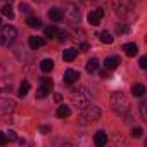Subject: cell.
<instances>
[{
  "label": "cell",
  "mask_w": 147,
  "mask_h": 147,
  "mask_svg": "<svg viewBox=\"0 0 147 147\" xmlns=\"http://www.w3.org/2000/svg\"><path fill=\"white\" fill-rule=\"evenodd\" d=\"M111 107H113V111L116 114L125 116L130 111V100H128V97L123 92H114L111 95Z\"/></svg>",
  "instance_id": "obj_1"
},
{
  "label": "cell",
  "mask_w": 147,
  "mask_h": 147,
  "mask_svg": "<svg viewBox=\"0 0 147 147\" xmlns=\"http://www.w3.org/2000/svg\"><path fill=\"white\" fill-rule=\"evenodd\" d=\"M71 100H73V104H75L76 107L83 109V107H87V106L92 102V95H90V92H88L85 87H80V88H75V90H73Z\"/></svg>",
  "instance_id": "obj_2"
},
{
  "label": "cell",
  "mask_w": 147,
  "mask_h": 147,
  "mask_svg": "<svg viewBox=\"0 0 147 147\" xmlns=\"http://www.w3.org/2000/svg\"><path fill=\"white\" fill-rule=\"evenodd\" d=\"M113 5H114V12L123 19H130L135 14L133 5H131V2H128V0H114Z\"/></svg>",
  "instance_id": "obj_3"
},
{
  "label": "cell",
  "mask_w": 147,
  "mask_h": 147,
  "mask_svg": "<svg viewBox=\"0 0 147 147\" xmlns=\"http://www.w3.org/2000/svg\"><path fill=\"white\" fill-rule=\"evenodd\" d=\"M100 109L97 107V106H87V107H83V113L80 114V123L82 125H90V123H94V121H97V119H100Z\"/></svg>",
  "instance_id": "obj_4"
},
{
  "label": "cell",
  "mask_w": 147,
  "mask_h": 147,
  "mask_svg": "<svg viewBox=\"0 0 147 147\" xmlns=\"http://www.w3.org/2000/svg\"><path fill=\"white\" fill-rule=\"evenodd\" d=\"M16 36H18V30L14 26H4V28H0V45L9 47L11 43H14Z\"/></svg>",
  "instance_id": "obj_5"
},
{
  "label": "cell",
  "mask_w": 147,
  "mask_h": 147,
  "mask_svg": "<svg viewBox=\"0 0 147 147\" xmlns=\"http://www.w3.org/2000/svg\"><path fill=\"white\" fill-rule=\"evenodd\" d=\"M62 14H64V18H67L71 23H78V19H80V9H78L76 5H73V4H67V5L64 7Z\"/></svg>",
  "instance_id": "obj_6"
},
{
  "label": "cell",
  "mask_w": 147,
  "mask_h": 147,
  "mask_svg": "<svg viewBox=\"0 0 147 147\" xmlns=\"http://www.w3.org/2000/svg\"><path fill=\"white\" fill-rule=\"evenodd\" d=\"M102 18H104V9H94V11H90L88 16H87V19H88V23H90L92 26H99L100 21H102Z\"/></svg>",
  "instance_id": "obj_7"
},
{
  "label": "cell",
  "mask_w": 147,
  "mask_h": 147,
  "mask_svg": "<svg viewBox=\"0 0 147 147\" xmlns=\"http://www.w3.org/2000/svg\"><path fill=\"white\" fill-rule=\"evenodd\" d=\"M16 109V102L12 99H0V114H11Z\"/></svg>",
  "instance_id": "obj_8"
},
{
  "label": "cell",
  "mask_w": 147,
  "mask_h": 147,
  "mask_svg": "<svg viewBox=\"0 0 147 147\" xmlns=\"http://www.w3.org/2000/svg\"><path fill=\"white\" fill-rule=\"evenodd\" d=\"M119 64H121V59H119L118 55H113V57H106V61H104V67H106L107 71H113V69H116Z\"/></svg>",
  "instance_id": "obj_9"
},
{
  "label": "cell",
  "mask_w": 147,
  "mask_h": 147,
  "mask_svg": "<svg viewBox=\"0 0 147 147\" xmlns=\"http://www.w3.org/2000/svg\"><path fill=\"white\" fill-rule=\"evenodd\" d=\"M78 78H80V73L78 71H75V69H67L66 73H64V83H67V85H71V83H75V82H78Z\"/></svg>",
  "instance_id": "obj_10"
},
{
  "label": "cell",
  "mask_w": 147,
  "mask_h": 147,
  "mask_svg": "<svg viewBox=\"0 0 147 147\" xmlns=\"http://www.w3.org/2000/svg\"><path fill=\"white\" fill-rule=\"evenodd\" d=\"M49 19H50V21H54V23H59V21H62V19H64L62 9H59V7H54V9H50V11H49Z\"/></svg>",
  "instance_id": "obj_11"
},
{
  "label": "cell",
  "mask_w": 147,
  "mask_h": 147,
  "mask_svg": "<svg viewBox=\"0 0 147 147\" xmlns=\"http://www.w3.org/2000/svg\"><path fill=\"white\" fill-rule=\"evenodd\" d=\"M28 43H30V47L33 50H36V49H40V47L45 45V38H42V36H30Z\"/></svg>",
  "instance_id": "obj_12"
},
{
  "label": "cell",
  "mask_w": 147,
  "mask_h": 147,
  "mask_svg": "<svg viewBox=\"0 0 147 147\" xmlns=\"http://www.w3.org/2000/svg\"><path fill=\"white\" fill-rule=\"evenodd\" d=\"M95 145H99V147H102V145H106V142H107V135H106V131L104 130H99L97 133H95Z\"/></svg>",
  "instance_id": "obj_13"
},
{
  "label": "cell",
  "mask_w": 147,
  "mask_h": 147,
  "mask_svg": "<svg viewBox=\"0 0 147 147\" xmlns=\"http://www.w3.org/2000/svg\"><path fill=\"white\" fill-rule=\"evenodd\" d=\"M76 54H78L76 49H66L64 54H62V59H64L66 62H71V61H75V59H76Z\"/></svg>",
  "instance_id": "obj_14"
},
{
  "label": "cell",
  "mask_w": 147,
  "mask_h": 147,
  "mask_svg": "<svg viewBox=\"0 0 147 147\" xmlns=\"http://www.w3.org/2000/svg\"><path fill=\"white\" fill-rule=\"evenodd\" d=\"M123 50H125V54H126L128 57H133V55H137L138 47H137L135 43H126V45H123Z\"/></svg>",
  "instance_id": "obj_15"
},
{
  "label": "cell",
  "mask_w": 147,
  "mask_h": 147,
  "mask_svg": "<svg viewBox=\"0 0 147 147\" xmlns=\"http://www.w3.org/2000/svg\"><path fill=\"white\" fill-rule=\"evenodd\" d=\"M52 67H54V61H52V59H43V61L40 62V69H42L43 73H50Z\"/></svg>",
  "instance_id": "obj_16"
},
{
  "label": "cell",
  "mask_w": 147,
  "mask_h": 147,
  "mask_svg": "<svg viewBox=\"0 0 147 147\" xmlns=\"http://www.w3.org/2000/svg\"><path fill=\"white\" fill-rule=\"evenodd\" d=\"M87 71L88 73H95L97 71V67H99V59H95V57H92V59H88V62H87Z\"/></svg>",
  "instance_id": "obj_17"
},
{
  "label": "cell",
  "mask_w": 147,
  "mask_h": 147,
  "mask_svg": "<svg viewBox=\"0 0 147 147\" xmlns=\"http://www.w3.org/2000/svg\"><path fill=\"white\" fill-rule=\"evenodd\" d=\"M30 88H31L30 82H26V80H24V82L21 83V87H19V92H18V95H19L21 99H23V97H26V95H28V92H30Z\"/></svg>",
  "instance_id": "obj_18"
},
{
  "label": "cell",
  "mask_w": 147,
  "mask_h": 147,
  "mask_svg": "<svg viewBox=\"0 0 147 147\" xmlns=\"http://www.w3.org/2000/svg\"><path fill=\"white\" fill-rule=\"evenodd\" d=\"M131 94H133L135 97H142V95L145 94V87H144L142 83H137V85L131 87Z\"/></svg>",
  "instance_id": "obj_19"
},
{
  "label": "cell",
  "mask_w": 147,
  "mask_h": 147,
  "mask_svg": "<svg viewBox=\"0 0 147 147\" xmlns=\"http://www.w3.org/2000/svg\"><path fill=\"white\" fill-rule=\"evenodd\" d=\"M67 116H71V109L67 107V106H59L57 107V118H67Z\"/></svg>",
  "instance_id": "obj_20"
},
{
  "label": "cell",
  "mask_w": 147,
  "mask_h": 147,
  "mask_svg": "<svg viewBox=\"0 0 147 147\" xmlns=\"http://www.w3.org/2000/svg\"><path fill=\"white\" fill-rule=\"evenodd\" d=\"M100 42L106 43V45H111V43L114 42V36H113L111 33H107V31H102V33H100Z\"/></svg>",
  "instance_id": "obj_21"
},
{
  "label": "cell",
  "mask_w": 147,
  "mask_h": 147,
  "mask_svg": "<svg viewBox=\"0 0 147 147\" xmlns=\"http://www.w3.org/2000/svg\"><path fill=\"white\" fill-rule=\"evenodd\" d=\"M26 24H28L30 28H40V26H42V21H40L38 18H28V19H26Z\"/></svg>",
  "instance_id": "obj_22"
},
{
  "label": "cell",
  "mask_w": 147,
  "mask_h": 147,
  "mask_svg": "<svg viewBox=\"0 0 147 147\" xmlns=\"http://www.w3.org/2000/svg\"><path fill=\"white\" fill-rule=\"evenodd\" d=\"M2 14H4L5 18H9V19H14V11H12V7H11L9 4L2 7Z\"/></svg>",
  "instance_id": "obj_23"
},
{
  "label": "cell",
  "mask_w": 147,
  "mask_h": 147,
  "mask_svg": "<svg viewBox=\"0 0 147 147\" xmlns=\"http://www.w3.org/2000/svg\"><path fill=\"white\" fill-rule=\"evenodd\" d=\"M49 92H50L49 88H45V87H42V85H40V87H38V90H36V99H45V97L49 95Z\"/></svg>",
  "instance_id": "obj_24"
},
{
  "label": "cell",
  "mask_w": 147,
  "mask_h": 147,
  "mask_svg": "<svg viewBox=\"0 0 147 147\" xmlns=\"http://www.w3.org/2000/svg\"><path fill=\"white\" fill-rule=\"evenodd\" d=\"M57 33H59V30H57L55 26H49V28H45V36H49V38H54Z\"/></svg>",
  "instance_id": "obj_25"
},
{
  "label": "cell",
  "mask_w": 147,
  "mask_h": 147,
  "mask_svg": "<svg viewBox=\"0 0 147 147\" xmlns=\"http://www.w3.org/2000/svg\"><path fill=\"white\" fill-rule=\"evenodd\" d=\"M42 87H45V88H49V90H52V87H54V82H52L50 78H47V76H43V78H42Z\"/></svg>",
  "instance_id": "obj_26"
},
{
  "label": "cell",
  "mask_w": 147,
  "mask_h": 147,
  "mask_svg": "<svg viewBox=\"0 0 147 147\" xmlns=\"http://www.w3.org/2000/svg\"><path fill=\"white\" fill-rule=\"evenodd\" d=\"M128 30H130L128 24H118L116 26V33L118 35H125V33H128Z\"/></svg>",
  "instance_id": "obj_27"
},
{
  "label": "cell",
  "mask_w": 147,
  "mask_h": 147,
  "mask_svg": "<svg viewBox=\"0 0 147 147\" xmlns=\"http://www.w3.org/2000/svg\"><path fill=\"white\" fill-rule=\"evenodd\" d=\"M145 106H147L145 102H140V104H138V107H140V116H142V119H144V121H147V113H145Z\"/></svg>",
  "instance_id": "obj_28"
},
{
  "label": "cell",
  "mask_w": 147,
  "mask_h": 147,
  "mask_svg": "<svg viewBox=\"0 0 147 147\" xmlns=\"http://www.w3.org/2000/svg\"><path fill=\"white\" fill-rule=\"evenodd\" d=\"M142 133H144V130H142V128H138V126L131 130V137H133V138H140V137H142Z\"/></svg>",
  "instance_id": "obj_29"
},
{
  "label": "cell",
  "mask_w": 147,
  "mask_h": 147,
  "mask_svg": "<svg viewBox=\"0 0 147 147\" xmlns=\"http://www.w3.org/2000/svg\"><path fill=\"white\" fill-rule=\"evenodd\" d=\"M5 137H7V140H18V135H16L14 130H9V131L5 133Z\"/></svg>",
  "instance_id": "obj_30"
},
{
  "label": "cell",
  "mask_w": 147,
  "mask_h": 147,
  "mask_svg": "<svg viewBox=\"0 0 147 147\" xmlns=\"http://www.w3.org/2000/svg\"><path fill=\"white\" fill-rule=\"evenodd\" d=\"M19 9H21V12H24V14H30V11H31V9H30V5H28V4H23V2H21Z\"/></svg>",
  "instance_id": "obj_31"
},
{
  "label": "cell",
  "mask_w": 147,
  "mask_h": 147,
  "mask_svg": "<svg viewBox=\"0 0 147 147\" xmlns=\"http://www.w3.org/2000/svg\"><path fill=\"white\" fill-rule=\"evenodd\" d=\"M138 66L142 67V69H145L147 67V57L144 55V57H140V61H138Z\"/></svg>",
  "instance_id": "obj_32"
},
{
  "label": "cell",
  "mask_w": 147,
  "mask_h": 147,
  "mask_svg": "<svg viewBox=\"0 0 147 147\" xmlns=\"http://www.w3.org/2000/svg\"><path fill=\"white\" fill-rule=\"evenodd\" d=\"M5 144H7V137H5V133L0 131V145H5Z\"/></svg>",
  "instance_id": "obj_33"
},
{
  "label": "cell",
  "mask_w": 147,
  "mask_h": 147,
  "mask_svg": "<svg viewBox=\"0 0 147 147\" xmlns=\"http://www.w3.org/2000/svg\"><path fill=\"white\" fill-rule=\"evenodd\" d=\"M49 131H50V126H47V125H42V126H40V133L45 135V133H49Z\"/></svg>",
  "instance_id": "obj_34"
},
{
  "label": "cell",
  "mask_w": 147,
  "mask_h": 147,
  "mask_svg": "<svg viewBox=\"0 0 147 147\" xmlns=\"http://www.w3.org/2000/svg\"><path fill=\"white\" fill-rule=\"evenodd\" d=\"M57 35H59V40H61V42H64V40L67 38V35H66V31H59Z\"/></svg>",
  "instance_id": "obj_35"
},
{
  "label": "cell",
  "mask_w": 147,
  "mask_h": 147,
  "mask_svg": "<svg viewBox=\"0 0 147 147\" xmlns=\"http://www.w3.org/2000/svg\"><path fill=\"white\" fill-rule=\"evenodd\" d=\"M99 75H100V78H107V69H102Z\"/></svg>",
  "instance_id": "obj_36"
},
{
  "label": "cell",
  "mask_w": 147,
  "mask_h": 147,
  "mask_svg": "<svg viewBox=\"0 0 147 147\" xmlns=\"http://www.w3.org/2000/svg\"><path fill=\"white\" fill-rule=\"evenodd\" d=\"M82 50H83V52L88 50V43H82Z\"/></svg>",
  "instance_id": "obj_37"
},
{
  "label": "cell",
  "mask_w": 147,
  "mask_h": 147,
  "mask_svg": "<svg viewBox=\"0 0 147 147\" xmlns=\"http://www.w3.org/2000/svg\"><path fill=\"white\" fill-rule=\"evenodd\" d=\"M0 24H2V18H0Z\"/></svg>",
  "instance_id": "obj_38"
}]
</instances>
